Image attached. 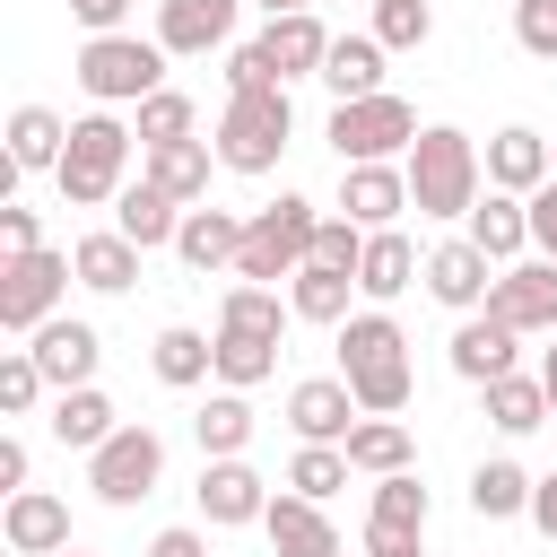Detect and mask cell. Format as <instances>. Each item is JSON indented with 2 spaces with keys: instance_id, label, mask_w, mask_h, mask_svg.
<instances>
[{
  "instance_id": "1",
  "label": "cell",
  "mask_w": 557,
  "mask_h": 557,
  "mask_svg": "<svg viewBox=\"0 0 557 557\" xmlns=\"http://www.w3.org/2000/svg\"><path fill=\"white\" fill-rule=\"evenodd\" d=\"M339 383L357 392L366 418H400L409 409V339H400V322L383 305L339 322Z\"/></svg>"
},
{
  "instance_id": "2",
  "label": "cell",
  "mask_w": 557,
  "mask_h": 557,
  "mask_svg": "<svg viewBox=\"0 0 557 557\" xmlns=\"http://www.w3.org/2000/svg\"><path fill=\"white\" fill-rule=\"evenodd\" d=\"M400 165H409V209H418V218H470V209H479L487 157H479V139H470V131L426 122V131H418V148H409Z\"/></svg>"
},
{
  "instance_id": "3",
  "label": "cell",
  "mask_w": 557,
  "mask_h": 557,
  "mask_svg": "<svg viewBox=\"0 0 557 557\" xmlns=\"http://www.w3.org/2000/svg\"><path fill=\"white\" fill-rule=\"evenodd\" d=\"M313 235H322L313 200H305V191H278L270 209H252V218H244L235 278H252V287H278V278H296V270L313 261Z\"/></svg>"
},
{
  "instance_id": "4",
  "label": "cell",
  "mask_w": 557,
  "mask_h": 557,
  "mask_svg": "<svg viewBox=\"0 0 557 557\" xmlns=\"http://www.w3.org/2000/svg\"><path fill=\"white\" fill-rule=\"evenodd\" d=\"M287 139H296L287 87H244V96H226V113H218V165H226V174H270V165L287 157Z\"/></svg>"
},
{
  "instance_id": "5",
  "label": "cell",
  "mask_w": 557,
  "mask_h": 557,
  "mask_svg": "<svg viewBox=\"0 0 557 557\" xmlns=\"http://www.w3.org/2000/svg\"><path fill=\"white\" fill-rule=\"evenodd\" d=\"M131 139L139 131H122L113 113H87V122H70V148H61V200L70 209H104V200H122V183H131Z\"/></svg>"
},
{
  "instance_id": "6",
  "label": "cell",
  "mask_w": 557,
  "mask_h": 557,
  "mask_svg": "<svg viewBox=\"0 0 557 557\" xmlns=\"http://www.w3.org/2000/svg\"><path fill=\"white\" fill-rule=\"evenodd\" d=\"M78 87L96 104H148L165 87V44L157 35H87L78 44Z\"/></svg>"
},
{
  "instance_id": "7",
  "label": "cell",
  "mask_w": 557,
  "mask_h": 557,
  "mask_svg": "<svg viewBox=\"0 0 557 557\" xmlns=\"http://www.w3.org/2000/svg\"><path fill=\"white\" fill-rule=\"evenodd\" d=\"M331 148H339V165H392V157H409L418 148V113H409V96H357V104H331Z\"/></svg>"
},
{
  "instance_id": "8",
  "label": "cell",
  "mask_w": 557,
  "mask_h": 557,
  "mask_svg": "<svg viewBox=\"0 0 557 557\" xmlns=\"http://www.w3.org/2000/svg\"><path fill=\"white\" fill-rule=\"evenodd\" d=\"M70 278H78V270H70V252H52V244H44V252L0 261V331H26V339H35V331L61 313Z\"/></svg>"
},
{
  "instance_id": "9",
  "label": "cell",
  "mask_w": 557,
  "mask_h": 557,
  "mask_svg": "<svg viewBox=\"0 0 557 557\" xmlns=\"http://www.w3.org/2000/svg\"><path fill=\"white\" fill-rule=\"evenodd\" d=\"M157 479H165V435L157 426H122L113 444L87 453V487L104 505H139V496H157Z\"/></svg>"
},
{
  "instance_id": "10",
  "label": "cell",
  "mask_w": 557,
  "mask_h": 557,
  "mask_svg": "<svg viewBox=\"0 0 557 557\" xmlns=\"http://www.w3.org/2000/svg\"><path fill=\"white\" fill-rule=\"evenodd\" d=\"M487 313L505 322V331H557V261H513V270H496V287H487Z\"/></svg>"
},
{
  "instance_id": "11",
  "label": "cell",
  "mask_w": 557,
  "mask_h": 557,
  "mask_svg": "<svg viewBox=\"0 0 557 557\" xmlns=\"http://www.w3.org/2000/svg\"><path fill=\"white\" fill-rule=\"evenodd\" d=\"M487 287H496V261H487L470 235H453V244L426 252V296H435V305H453V313H487Z\"/></svg>"
},
{
  "instance_id": "12",
  "label": "cell",
  "mask_w": 557,
  "mask_h": 557,
  "mask_svg": "<svg viewBox=\"0 0 557 557\" xmlns=\"http://www.w3.org/2000/svg\"><path fill=\"white\" fill-rule=\"evenodd\" d=\"M26 357L44 366V383H52V392H87V383H96V357H104V339H96L87 322L52 313V322L26 339Z\"/></svg>"
},
{
  "instance_id": "13",
  "label": "cell",
  "mask_w": 557,
  "mask_h": 557,
  "mask_svg": "<svg viewBox=\"0 0 557 557\" xmlns=\"http://www.w3.org/2000/svg\"><path fill=\"white\" fill-rule=\"evenodd\" d=\"M200 522H218V531H235V522H261L270 513V479L252 470V461H200Z\"/></svg>"
},
{
  "instance_id": "14",
  "label": "cell",
  "mask_w": 557,
  "mask_h": 557,
  "mask_svg": "<svg viewBox=\"0 0 557 557\" xmlns=\"http://www.w3.org/2000/svg\"><path fill=\"white\" fill-rule=\"evenodd\" d=\"M287 426H296L305 444H348V435H357V392H348L339 374H305V383L287 392Z\"/></svg>"
},
{
  "instance_id": "15",
  "label": "cell",
  "mask_w": 557,
  "mask_h": 557,
  "mask_svg": "<svg viewBox=\"0 0 557 557\" xmlns=\"http://www.w3.org/2000/svg\"><path fill=\"white\" fill-rule=\"evenodd\" d=\"M339 209H348L366 235L400 226V209H409V165H339Z\"/></svg>"
},
{
  "instance_id": "16",
  "label": "cell",
  "mask_w": 557,
  "mask_h": 557,
  "mask_svg": "<svg viewBox=\"0 0 557 557\" xmlns=\"http://www.w3.org/2000/svg\"><path fill=\"white\" fill-rule=\"evenodd\" d=\"M461 235H470L496 270H513V261H531V200H513V191H479V209L461 218Z\"/></svg>"
},
{
  "instance_id": "17",
  "label": "cell",
  "mask_w": 557,
  "mask_h": 557,
  "mask_svg": "<svg viewBox=\"0 0 557 557\" xmlns=\"http://www.w3.org/2000/svg\"><path fill=\"white\" fill-rule=\"evenodd\" d=\"M418 531H426V487H418V470L374 479V505H366V557H374V548H409Z\"/></svg>"
},
{
  "instance_id": "18",
  "label": "cell",
  "mask_w": 557,
  "mask_h": 557,
  "mask_svg": "<svg viewBox=\"0 0 557 557\" xmlns=\"http://www.w3.org/2000/svg\"><path fill=\"white\" fill-rule=\"evenodd\" d=\"M0 540H9L17 557H61V548H70V505H61L52 487H17L9 513H0Z\"/></svg>"
},
{
  "instance_id": "19",
  "label": "cell",
  "mask_w": 557,
  "mask_h": 557,
  "mask_svg": "<svg viewBox=\"0 0 557 557\" xmlns=\"http://www.w3.org/2000/svg\"><path fill=\"white\" fill-rule=\"evenodd\" d=\"M540 183H557V157H548V139L540 131H496L487 139V191H513V200H531Z\"/></svg>"
},
{
  "instance_id": "20",
  "label": "cell",
  "mask_w": 557,
  "mask_h": 557,
  "mask_svg": "<svg viewBox=\"0 0 557 557\" xmlns=\"http://www.w3.org/2000/svg\"><path fill=\"white\" fill-rule=\"evenodd\" d=\"M513 348H522V331H505L496 313H461V331H453V374L487 392L496 374H522V366H513Z\"/></svg>"
},
{
  "instance_id": "21",
  "label": "cell",
  "mask_w": 557,
  "mask_h": 557,
  "mask_svg": "<svg viewBox=\"0 0 557 557\" xmlns=\"http://www.w3.org/2000/svg\"><path fill=\"white\" fill-rule=\"evenodd\" d=\"M235 9L244 0H157V44L165 52H218L226 35H235Z\"/></svg>"
},
{
  "instance_id": "22",
  "label": "cell",
  "mask_w": 557,
  "mask_h": 557,
  "mask_svg": "<svg viewBox=\"0 0 557 557\" xmlns=\"http://www.w3.org/2000/svg\"><path fill=\"white\" fill-rule=\"evenodd\" d=\"M261 531H270V557H339L331 513H322V505H305V496H270Z\"/></svg>"
},
{
  "instance_id": "23",
  "label": "cell",
  "mask_w": 557,
  "mask_h": 557,
  "mask_svg": "<svg viewBox=\"0 0 557 557\" xmlns=\"http://www.w3.org/2000/svg\"><path fill=\"white\" fill-rule=\"evenodd\" d=\"M174 252H183V270H235V252H244V218L235 209H183V235H174Z\"/></svg>"
},
{
  "instance_id": "24",
  "label": "cell",
  "mask_w": 557,
  "mask_h": 557,
  "mask_svg": "<svg viewBox=\"0 0 557 557\" xmlns=\"http://www.w3.org/2000/svg\"><path fill=\"white\" fill-rule=\"evenodd\" d=\"M261 52L278 61V78H322L331 35H322V17H313V9H296V17H270V26H261Z\"/></svg>"
},
{
  "instance_id": "25",
  "label": "cell",
  "mask_w": 557,
  "mask_h": 557,
  "mask_svg": "<svg viewBox=\"0 0 557 557\" xmlns=\"http://www.w3.org/2000/svg\"><path fill=\"white\" fill-rule=\"evenodd\" d=\"M61 148H70V122L52 104H17L9 113V165L17 174H61Z\"/></svg>"
},
{
  "instance_id": "26",
  "label": "cell",
  "mask_w": 557,
  "mask_h": 557,
  "mask_svg": "<svg viewBox=\"0 0 557 557\" xmlns=\"http://www.w3.org/2000/svg\"><path fill=\"white\" fill-rule=\"evenodd\" d=\"M113 226H122L139 252H157V244H174V235H183V200H165V191L139 174V183H122V200H113Z\"/></svg>"
},
{
  "instance_id": "27",
  "label": "cell",
  "mask_w": 557,
  "mask_h": 557,
  "mask_svg": "<svg viewBox=\"0 0 557 557\" xmlns=\"http://www.w3.org/2000/svg\"><path fill=\"white\" fill-rule=\"evenodd\" d=\"M70 270H78V287H96V296H122V287L139 278V244H131L122 226L78 235V244H70Z\"/></svg>"
},
{
  "instance_id": "28",
  "label": "cell",
  "mask_w": 557,
  "mask_h": 557,
  "mask_svg": "<svg viewBox=\"0 0 557 557\" xmlns=\"http://www.w3.org/2000/svg\"><path fill=\"white\" fill-rule=\"evenodd\" d=\"M409 278H426V261H418V244L400 235V226H383V235H366V261H357V296H374V305H392Z\"/></svg>"
},
{
  "instance_id": "29",
  "label": "cell",
  "mask_w": 557,
  "mask_h": 557,
  "mask_svg": "<svg viewBox=\"0 0 557 557\" xmlns=\"http://www.w3.org/2000/svg\"><path fill=\"white\" fill-rule=\"evenodd\" d=\"M52 444H70V453H96V444H113L122 435V418H113V400L87 383V392H52Z\"/></svg>"
},
{
  "instance_id": "30",
  "label": "cell",
  "mask_w": 557,
  "mask_h": 557,
  "mask_svg": "<svg viewBox=\"0 0 557 557\" xmlns=\"http://www.w3.org/2000/svg\"><path fill=\"white\" fill-rule=\"evenodd\" d=\"M322 87H331L339 104H357V96H383V44H374V35H331Z\"/></svg>"
},
{
  "instance_id": "31",
  "label": "cell",
  "mask_w": 557,
  "mask_h": 557,
  "mask_svg": "<svg viewBox=\"0 0 557 557\" xmlns=\"http://www.w3.org/2000/svg\"><path fill=\"white\" fill-rule=\"evenodd\" d=\"M148 366H157V383L191 392V383H209V374H218V339H200L191 322H165V331H157V348H148Z\"/></svg>"
},
{
  "instance_id": "32",
  "label": "cell",
  "mask_w": 557,
  "mask_h": 557,
  "mask_svg": "<svg viewBox=\"0 0 557 557\" xmlns=\"http://www.w3.org/2000/svg\"><path fill=\"white\" fill-rule=\"evenodd\" d=\"M191 435H200V461H244V444H252V400H244V392H209L200 418H191Z\"/></svg>"
},
{
  "instance_id": "33",
  "label": "cell",
  "mask_w": 557,
  "mask_h": 557,
  "mask_svg": "<svg viewBox=\"0 0 557 557\" xmlns=\"http://www.w3.org/2000/svg\"><path fill=\"white\" fill-rule=\"evenodd\" d=\"M209 157H218L209 139H174V148H148V183H157L165 200H183V209H191V200L209 191Z\"/></svg>"
},
{
  "instance_id": "34",
  "label": "cell",
  "mask_w": 557,
  "mask_h": 557,
  "mask_svg": "<svg viewBox=\"0 0 557 557\" xmlns=\"http://www.w3.org/2000/svg\"><path fill=\"white\" fill-rule=\"evenodd\" d=\"M348 296H357V278L348 270H322V261H305L296 278H287V305H296V322H348Z\"/></svg>"
},
{
  "instance_id": "35",
  "label": "cell",
  "mask_w": 557,
  "mask_h": 557,
  "mask_svg": "<svg viewBox=\"0 0 557 557\" xmlns=\"http://www.w3.org/2000/svg\"><path fill=\"white\" fill-rule=\"evenodd\" d=\"M296 322V305L278 296V287H252V278H235L226 287V305H218V331H252V339H278Z\"/></svg>"
},
{
  "instance_id": "36",
  "label": "cell",
  "mask_w": 557,
  "mask_h": 557,
  "mask_svg": "<svg viewBox=\"0 0 557 557\" xmlns=\"http://www.w3.org/2000/svg\"><path fill=\"white\" fill-rule=\"evenodd\" d=\"M557 409H548V383L540 374H496L487 383V426H505V435H531V426H548Z\"/></svg>"
},
{
  "instance_id": "37",
  "label": "cell",
  "mask_w": 557,
  "mask_h": 557,
  "mask_svg": "<svg viewBox=\"0 0 557 557\" xmlns=\"http://www.w3.org/2000/svg\"><path fill=\"white\" fill-rule=\"evenodd\" d=\"M339 453H348V470L392 479V470H409V426H400V418H357V435H348Z\"/></svg>"
},
{
  "instance_id": "38",
  "label": "cell",
  "mask_w": 557,
  "mask_h": 557,
  "mask_svg": "<svg viewBox=\"0 0 557 557\" xmlns=\"http://www.w3.org/2000/svg\"><path fill=\"white\" fill-rule=\"evenodd\" d=\"M531 487H540V479H522V461H479V470H470V513H479V522L531 513Z\"/></svg>"
},
{
  "instance_id": "39",
  "label": "cell",
  "mask_w": 557,
  "mask_h": 557,
  "mask_svg": "<svg viewBox=\"0 0 557 557\" xmlns=\"http://www.w3.org/2000/svg\"><path fill=\"white\" fill-rule=\"evenodd\" d=\"M278 374V339H252V331H218V383L226 392H252Z\"/></svg>"
},
{
  "instance_id": "40",
  "label": "cell",
  "mask_w": 557,
  "mask_h": 557,
  "mask_svg": "<svg viewBox=\"0 0 557 557\" xmlns=\"http://www.w3.org/2000/svg\"><path fill=\"white\" fill-rule=\"evenodd\" d=\"M339 487H348V453H339V444H305V453L287 461V496L322 505V496H339Z\"/></svg>"
},
{
  "instance_id": "41",
  "label": "cell",
  "mask_w": 557,
  "mask_h": 557,
  "mask_svg": "<svg viewBox=\"0 0 557 557\" xmlns=\"http://www.w3.org/2000/svg\"><path fill=\"white\" fill-rule=\"evenodd\" d=\"M435 35V9L426 0H374V44L383 52H418Z\"/></svg>"
},
{
  "instance_id": "42",
  "label": "cell",
  "mask_w": 557,
  "mask_h": 557,
  "mask_svg": "<svg viewBox=\"0 0 557 557\" xmlns=\"http://www.w3.org/2000/svg\"><path fill=\"white\" fill-rule=\"evenodd\" d=\"M174 139H191V96L157 87V96L139 104V148H174Z\"/></svg>"
},
{
  "instance_id": "43",
  "label": "cell",
  "mask_w": 557,
  "mask_h": 557,
  "mask_svg": "<svg viewBox=\"0 0 557 557\" xmlns=\"http://www.w3.org/2000/svg\"><path fill=\"white\" fill-rule=\"evenodd\" d=\"M44 392H52V383H44V366H35L26 348H9V357H0V418H26Z\"/></svg>"
},
{
  "instance_id": "44",
  "label": "cell",
  "mask_w": 557,
  "mask_h": 557,
  "mask_svg": "<svg viewBox=\"0 0 557 557\" xmlns=\"http://www.w3.org/2000/svg\"><path fill=\"white\" fill-rule=\"evenodd\" d=\"M313 261L357 278V261H366V226H357V218H322V235H313Z\"/></svg>"
},
{
  "instance_id": "45",
  "label": "cell",
  "mask_w": 557,
  "mask_h": 557,
  "mask_svg": "<svg viewBox=\"0 0 557 557\" xmlns=\"http://www.w3.org/2000/svg\"><path fill=\"white\" fill-rule=\"evenodd\" d=\"M513 44L531 61H557V0H513Z\"/></svg>"
},
{
  "instance_id": "46",
  "label": "cell",
  "mask_w": 557,
  "mask_h": 557,
  "mask_svg": "<svg viewBox=\"0 0 557 557\" xmlns=\"http://www.w3.org/2000/svg\"><path fill=\"white\" fill-rule=\"evenodd\" d=\"M244 87H287L278 61H270L261 44H235V61H226V96H244Z\"/></svg>"
},
{
  "instance_id": "47",
  "label": "cell",
  "mask_w": 557,
  "mask_h": 557,
  "mask_svg": "<svg viewBox=\"0 0 557 557\" xmlns=\"http://www.w3.org/2000/svg\"><path fill=\"white\" fill-rule=\"evenodd\" d=\"M0 252H9V261H17V252H44V226H35V209H17V200L0 209Z\"/></svg>"
},
{
  "instance_id": "48",
  "label": "cell",
  "mask_w": 557,
  "mask_h": 557,
  "mask_svg": "<svg viewBox=\"0 0 557 557\" xmlns=\"http://www.w3.org/2000/svg\"><path fill=\"white\" fill-rule=\"evenodd\" d=\"M531 252H540V261H557V183H540V191H531Z\"/></svg>"
},
{
  "instance_id": "49",
  "label": "cell",
  "mask_w": 557,
  "mask_h": 557,
  "mask_svg": "<svg viewBox=\"0 0 557 557\" xmlns=\"http://www.w3.org/2000/svg\"><path fill=\"white\" fill-rule=\"evenodd\" d=\"M70 17H78L87 35H122V17H131V0H70Z\"/></svg>"
},
{
  "instance_id": "50",
  "label": "cell",
  "mask_w": 557,
  "mask_h": 557,
  "mask_svg": "<svg viewBox=\"0 0 557 557\" xmlns=\"http://www.w3.org/2000/svg\"><path fill=\"white\" fill-rule=\"evenodd\" d=\"M148 557H209V540H200L191 522H174V531H157V540H148Z\"/></svg>"
},
{
  "instance_id": "51",
  "label": "cell",
  "mask_w": 557,
  "mask_h": 557,
  "mask_svg": "<svg viewBox=\"0 0 557 557\" xmlns=\"http://www.w3.org/2000/svg\"><path fill=\"white\" fill-rule=\"evenodd\" d=\"M0 487H9V496L26 487V444H17V435H0Z\"/></svg>"
},
{
  "instance_id": "52",
  "label": "cell",
  "mask_w": 557,
  "mask_h": 557,
  "mask_svg": "<svg viewBox=\"0 0 557 557\" xmlns=\"http://www.w3.org/2000/svg\"><path fill=\"white\" fill-rule=\"evenodd\" d=\"M531 522H540V531H548V540H557V470H548V479H540V487H531Z\"/></svg>"
},
{
  "instance_id": "53",
  "label": "cell",
  "mask_w": 557,
  "mask_h": 557,
  "mask_svg": "<svg viewBox=\"0 0 557 557\" xmlns=\"http://www.w3.org/2000/svg\"><path fill=\"white\" fill-rule=\"evenodd\" d=\"M540 383H548V409H557V331H548V348H540Z\"/></svg>"
},
{
  "instance_id": "54",
  "label": "cell",
  "mask_w": 557,
  "mask_h": 557,
  "mask_svg": "<svg viewBox=\"0 0 557 557\" xmlns=\"http://www.w3.org/2000/svg\"><path fill=\"white\" fill-rule=\"evenodd\" d=\"M261 9H270V17H296V9H313V0H261Z\"/></svg>"
},
{
  "instance_id": "55",
  "label": "cell",
  "mask_w": 557,
  "mask_h": 557,
  "mask_svg": "<svg viewBox=\"0 0 557 557\" xmlns=\"http://www.w3.org/2000/svg\"><path fill=\"white\" fill-rule=\"evenodd\" d=\"M374 557H426V548H418V540H409V548H374Z\"/></svg>"
},
{
  "instance_id": "56",
  "label": "cell",
  "mask_w": 557,
  "mask_h": 557,
  "mask_svg": "<svg viewBox=\"0 0 557 557\" xmlns=\"http://www.w3.org/2000/svg\"><path fill=\"white\" fill-rule=\"evenodd\" d=\"M548 157H557V139H548Z\"/></svg>"
},
{
  "instance_id": "57",
  "label": "cell",
  "mask_w": 557,
  "mask_h": 557,
  "mask_svg": "<svg viewBox=\"0 0 557 557\" xmlns=\"http://www.w3.org/2000/svg\"><path fill=\"white\" fill-rule=\"evenodd\" d=\"M61 557H78V548H61Z\"/></svg>"
}]
</instances>
